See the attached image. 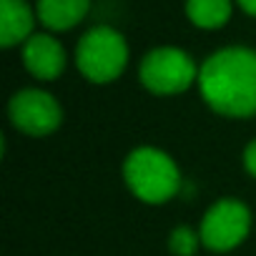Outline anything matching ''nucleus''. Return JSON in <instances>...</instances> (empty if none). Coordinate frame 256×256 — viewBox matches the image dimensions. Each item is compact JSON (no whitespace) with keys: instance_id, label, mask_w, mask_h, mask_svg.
<instances>
[{"instance_id":"obj_8","label":"nucleus","mask_w":256,"mask_h":256,"mask_svg":"<svg viewBox=\"0 0 256 256\" xmlns=\"http://www.w3.org/2000/svg\"><path fill=\"white\" fill-rule=\"evenodd\" d=\"M36 16L26 0H0V46L13 48L33 36Z\"/></svg>"},{"instance_id":"obj_3","label":"nucleus","mask_w":256,"mask_h":256,"mask_svg":"<svg viewBox=\"0 0 256 256\" xmlns=\"http://www.w3.org/2000/svg\"><path fill=\"white\" fill-rule=\"evenodd\" d=\"M76 66L90 83H113L128 66V43L118 30L96 26L80 36L76 46Z\"/></svg>"},{"instance_id":"obj_2","label":"nucleus","mask_w":256,"mask_h":256,"mask_svg":"<svg viewBox=\"0 0 256 256\" xmlns=\"http://www.w3.org/2000/svg\"><path fill=\"white\" fill-rule=\"evenodd\" d=\"M123 181L138 201L161 206L181 191V171L176 161L154 146H138L123 161Z\"/></svg>"},{"instance_id":"obj_1","label":"nucleus","mask_w":256,"mask_h":256,"mask_svg":"<svg viewBox=\"0 0 256 256\" xmlns=\"http://www.w3.org/2000/svg\"><path fill=\"white\" fill-rule=\"evenodd\" d=\"M198 90L206 106L218 116H256V50L231 46L211 53L201 63Z\"/></svg>"},{"instance_id":"obj_13","label":"nucleus","mask_w":256,"mask_h":256,"mask_svg":"<svg viewBox=\"0 0 256 256\" xmlns=\"http://www.w3.org/2000/svg\"><path fill=\"white\" fill-rule=\"evenodd\" d=\"M238 6H241L248 16H254V18H256V0H238Z\"/></svg>"},{"instance_id":"obj_7","label":"nucleus","mask_w":256,"mask_h":256,"mask_svg":"<svg viewBox=\"0 0 256 256\" xmlns=\"http://www.w3.org/2000/svg\"><path fill=\"white\" fill-rule=\"evenodd\" d=\"M23 66L38 80H56L66 70V50L48 33H33L23 43Z\"/></svg>"},{"instance_id":"obj_4","label":"nucleus","mask_w":256,"mask_h":256,"mask_svg":"<svg viewBox=\"0 0 256 256\" xmlns=\"http://www.w3.org/2000/svg\"><path fill=\"white\" fill-rule=\"evenodd\" d=\"M198 70L201 68L186 50L174 46H161L144 56L138 66V80L148 93L176 96L198 83Z\"/></svg>"},{"instance_id":"obj_12","label":"nucleus","mask_w":256,"mask_h":256,"mask_svg":"<svg viewBox=\"0 0 256 256\" xmlns=\"http://www.w3.org/2000/svg\"><path fill=\"white\" fill-rule=\"evenodd\" d=\"M244 168L256 178V138H254V141H248V144H246V148H244Z\"/></svg>"},{"instance_id":"obj_6","label":"nucleus","mask_w":256,"mask_h":256,"mask_svg":"<svg viewBox=\"0 0 256 256\" xmlns=\"http://www.w3.org/2000/svg\"><path fill=\"white\" fill-rule=\"evenodd\" d=\"M8 118L16 131L33 138H43L58 131V126L63 123V108L53 93L43 88H23L10 96Z\"/></svg>"},{"instance_id":"obj_5","label":"nucleus","mask_w":256,"mask_h":256,"mask_svg":"<svg viewBox=\"0 0 256 256\" xmlns=\"http://www.w3.org/2000/svg\"><path fill=\"white\" fill-rule=\"evenodd\" d=\"M248 231H251V211L244 201L231 196L211 204L198 226L201 246L216 254L231 251L238 244H244Z\"/></svg>"},{"instance_id":"obj_9","label":"nucleus","mask_w":256,"mask_h":256,"mask_svg":"<svg viewBox=\"0 0 256 256\" xmlns=\"http://www.w3.org/2000/svg\"><path fill=\"white\" fill-rule=\"evenodd\" d=\"M90 8V0H38V18L50 30L76 28Z\"/></svg>"},{"instance_id":"obj_11","label":"nucleus","mask_w":256,"mask_h":256,"mask_svg":"<svg viewBox=\"0 0 256 256\" xmlns=\"http://www.w3.org/2000/svg\"><path fill=\"white\" fill-rule=\"evenodd\" d=\"M201 246V236L198 231L188 228V226H176L168 236V248L174 256H194Z\"/></svg>"},{"instance_id":"obj_10","label":"nucleus","mask_w":256,"mask_h":256,"mask_svg":"<svg viewBox=\"0 0 256 256\" xmlns=\"http://www.w3.org/2000/svg\"><path fill=\"white\" fill-rule=\"evenodd\" d=\"M231 0H186V16L196 28L216 30L231 18Z\"/></svg>"}]
</instances>
